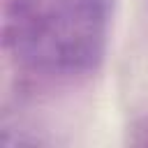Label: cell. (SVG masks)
Segmentation results:
<instances>
[{"label": "cell", "instance_id": "obj_1", "mask_svg": "<svg viewBox=\"0 0 148 148\" xmlns=\"http://www.w3.org/2000/svg\"><path fill=\"white\" fill-rule=\"evenodd\" d=\"M5 35L12 56L49 76L92 72L106 51V0H9Z\"/></svg>", "mask_w": 148, "mask_h": 148}, {"label": "cell", "instance_id": "obj_2", "mask_svg": "<svg viewBox=\"0 0 148 148\" xmlns=\"http://www.w3.org/2000/svg\"><path fill=\"white\" fill-rule=\"evenodd\" d=\"M2 148H37V143L23 134V132H12V130H5L2 132Z\"/></svg>", "mask_w": 148, "mask_h": 148}]
</instances>
